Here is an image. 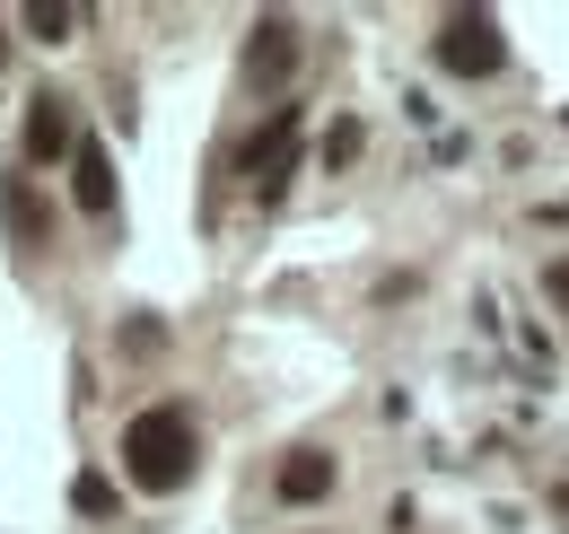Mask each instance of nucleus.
<instances>
[{"mask_svg": "<svg viewBox=\"0 0 569 534\" xmlns=\"http://www.w3.org/2000/svg\"><path fill=\"white\" fill-rule=\"evenodd\" d=\"M71 508H79V517H114V508H123V491H114L106 473H79V482H71Z\"/></svg>", "mask_w": 569, "mask_h": 534, "instance_id": "11", "label": "nucleus"}, {"mask_svg": "<svg viewBox=\"0 0 569 534\" xmlns=\"http://www.w3.org/2000/svg\"><path fill=\"white\" fill-rule=\"evenodd\" d=\"M298 70V27L289 18H254V44H246V79L254 88H281Z\"/></svg>", "mask_w": 569, "mask_h": 534, "instance_id": "8", "label": "nucleus"}, {"mask_svg": "<svg viewBox=\"0 0 569 534\" xmlns=\"http://www.w3.org/2000/svg\"><path fill=\"white\" fill-rule=\"evenodd\" d=\"M71 27H79L71 0H36V9H27V36H36V44H71Z\"/></svg>", "mask_w": 569, "mask_h": 534, "instance_id": "10", "label": "nucleus"}, {"mask_svg": "<svg viewBox=\"0 0 569 534\" xmlns=\"http://www.w3.org/2000/svg\"><path fill=\"white\" fill-rule=\"evenodd\" d=\"M71 201L88 219H114V149L106 140H71Z\"/></svg>", "mask_w": 569, "mask_h": 534, "instance_id": "6", "label": "nucleus"}, {"mask_svg": "<svg viewBox=\"0 0 569 534\" xmlns=\"http://www.w3.org/2000/svg\"><path fill=\"white\" fill-rule=\"evenodd\" d=\"M0 219H9L18 246H44V237H53V210L36 194V176H9V185H0Z\"/></svg>", "mask_w": 569, "mask_h": 534, "instance_id": "9", "label": "nucleus"}, {"mask_svg": "<svg viewBox=\"0 0 569 534\" xmlns=\"http://www.w3.org/2000/svg\"><path fill=\"white\" fill-rule=\"evenodd\" d=\"M0 70H9V27H0Z\"/></svg>", "mask_w": 569, "mask_h": 534, "instance_id": "15", "label": "nucleus"}, {"mask_svg": "<svg viewBox=\"0 0 569 534\" xmlns=\"http://www.w3.org/2000/svg\"><path fill=\"white\" fill-rule=\"evenodd\" d=\"M543 289H552V298H569V264H552V271H543Z\"/></svg>", "mask_w": 569, "mask_h": 534, "instance_id": "13", "label": "nucleus"}, {"mask_svg": "<svg viewBox=\"0 0 569 534\" xmlns=\"http://www.w3.org/2000/svg\"><path fill=\"white\" fill-rule=\"evenodd\" d=\"M333 482H342V473H333V456H325V447H289L281 473H272V491H281L289 508H316V500H333Z\"/></svg>", "mask_w": 569, "mask_h": 534, "instance_id": "7", "label": "nucleus"}, {"mask_svg": "<svg viewBox=\"0 0 569 534\" xmlns=\"http://www.w3.org/2000/svg\"><path fill=\"white\" fill-rule=\"evenodd\" d=\"M552 517H561V534H569V482H561V491H552Z\"/></svg>", "mask_w": 569, "mask_h": 534, "instance_id": "14", "label": "nucleus"}, {"mask_svg": "<svg viewBox=\"0 0 569 534\" xmlns=\"http://www.w3.org/2000/svg\"><path fill=\"white\" fill-rule=\"evenodd\" d=\"M298 132H307V115H298V106H272V115H263V132L237 149V176H246L263 201H281V185L298 176Z\"/></svg>", "mask_w": 569, "mask_h": 534, "instance_id": "2", "label": "nucleus"}, {"mask_svg": "<svg viewBox=\"0 0 569 534\" xmlns=\"http://www.w3.org/2000/svg\"><path fill=\"white\" fill-rule=\"evenodd\" d=\"M202 465V429H193V412L184 403H149L132 412V429H123V482L149 491V500H176L184 482Z\"/></svg>", "mask_w": 569, "mask_h": 534, "instance_id": "1", "label": "nucleus"}, {"mask_svg": "<svg viewBox=\"0 0 569 534\" xmlns=\"http://www.w3.org/2000/svg\"><path fill=\"white\" fill-rule=\"evenodd\" d=\"M508 62V36H499L491 9H447L438 18V70H456V79H491Z\"/></svg>", "mask_w": 569, "mask_h": 534, "instance_id": "3", "label": "nucleus"}, {"mask_svg": "<svg viewBox=\"0 0 569 534\" xmlns=\"http://www.w3.org/2000/svg\"><path fill=\"white\" fill-rule=\"evenodd\" d=\"M27 167H53V158H71V97H53V88H44V97H27Z\"/></svg>", "mask_w": 569, "mask_h": 534, "instance_id": "5", "label": "nucleus"}, {"mask_svg": "<svg viewBox=\"0 0 569 534\" xmlns=\"http://www.w3.org/2000/svg\"><path fill=\"white\" fill-rule=\"evenodd\" d=\"M482 325L508 342V359L526 368V386H552V342H543L526 316H517V307H508V289H482Z\"/></svg>", "mask_w": 569, "mask_h": 534, "instance_id": "4", "label": "nucleus"}, {"mask_svg": "<svg viewBox=\"0 0 569 534\" xmlns=\"http://www.w3.org/2000/svg\"><path fill=\"white\" fill-rule=\"evenodd\" d=\"M359 149H368V132H359L351 115H342V123H333V132H325V167H351Z\"/></svg>", "mask_w": 569, "mask_h": 534, "instance_id": "12", "label": "nucleus"}]
</instances>
